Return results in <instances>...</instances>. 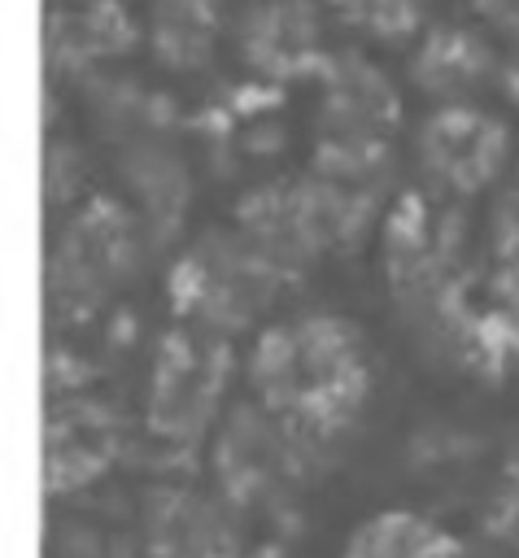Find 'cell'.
Wrapping results in <instances>:
<instances>
[{
    "label": "cell",
    "instance_id": "obj_2",
    "mask_svg": "<svg viewBox=\"0 0 519 558\" xmlns=\"http://www.w3.org/2000/svg\"><path fill=\"white\" fill-rule=\"evenodd\" d=\"M148 231L140 214L109 196H87L70 209L48 253V310L83 318L105 305L144 262Z\"/></svg>",
    "mask_w": 519,
    "mask_h": 558
},
{
    "label": "cell",
    "instance_id": "obj_9",
    "mask_svg": "<svg viewBox=\"0 0 519 558\" xmlns=\"http://www.w3.org/2000/svg\"><path fill=\"white\" fill-rule=\"evenodd\" d=\"M236 532L231 523L196 497H179L153 514L148 558H231Z\"/></svg>",
    "mask_w": 519,
    "mask_h": 558
},
{
    "label": "cell",
    "instance_id": "obj_6",
    "mask_svg": "<svg viewBox=\"0 0 519 558\" xmlns=\"http://www.w3.org/2000/svg\"><path fill=\"white\" fill-rule=\"evenodd\" d=\"M397 92L366 57H340L323 78V144H388L397 126Z\"/></svg>",
    "mask_w": 519,
    "mask_h": 558
},
{
    "label": "cell",
    "instance_id": "obj_13",
    "mask_svg": "<svg viewBox=\"0 0 519 558\" xmlns=\"http://www.w3.org/2000/svg\"><path fill=\"white\" fill-rule=\"evenodd\" d=\"M502 87H506V96H510V100L519 105V61H515V65H510V70L502 74Z\"/></svg>",
    "mask_w": 519,
    "mask_h": 558
},
{
    "label": "cell",
    "instance_id": "obj_12",
    "mask_svg": "<svg viewBox=\"0 0 519 558\" xmlns=\"http://www.w3.org/2000/svg\"><path fill=\"white\" fill-rule=\"evenodd\" d=\"M497 205L519 209V153H515V166H510V174H506V183H502V192H497Z\"/></svg>",
    "mask_w": 519,
    "mask_h": 558
},
{
    "label": "cell",
    "instance_id": "obj_3",
    "mask_svg": "<svg viewBox=\"0 0 519 558\" xmlns=\"http://www.w3.org/2000/svg\"><path fill=\"white\" fill-rule=\"evenodd\" d=\"M515 140L506 118L480 105H432L414 131V174L419 192L445 205H467L497 192L515 166Z\"/></svg>",
    "mask_w": 519,
    "mask_h": 558
},
{
    "label": "cell",
    "instance_id": "obj_4",
    "mask_svg": "<svg viewBox=\"0 0 519 558\" xmlns=\"http://www.w3.org/2000/svg\"><path fill=\"white\" fill-rule=\"evenodd\" d=\"M279 283L283 275L236 227L196 240L170 275L174 310L196 331H209V336L249 327Z\"/></svg>",
    "mask_w": 519,
    "mask_h": 558
},
{
    "label": "cell",
    "instance_id": "obj_8",
    "mask_svg": "<svg viewBox=\"0 0 519 558\" xmlns=\"http://www.w3.org/2000/svg\"><path fill=\"white\" fill-rule=\"evenodd\" d=\"M340 558H471V554L436 519H427L419 510L393 506V510L366 514L349 532Z\"/></svg>",
    "mask_w": 519,
    "mask_h": 558
},
{
    "label": "cell",
    "instance_id": "obj_5",
    "mask_svg": "<svg viewBox=\"0 0 519 558\" xmlns=\"http://www.w3.org/2000/svg\"><path fill=\"white\" fill-rule=\"evenodd\" d=\"M227 375L222 336L209 331H170L153 362L148 388V427L170 445H188L209 432L218 414V384Z\"/></svg>",
    "mask_w": 519,
    "mask_h": 558
},
{
    "label": "cell",
    "instance_id": "obj_11",
    "mask_svg": "<svg viewBox=\"0 0 519 558\" xmlns=\"http://www.w3.org/2000/svg\"><path fill=\"white\" fill-rule=\"evenodd\" d=\"M475 13H480L493 31H502L506 39L519 44V0H475Z\"/></svg>",
    "mask_w": 519,
    "mask_h": 558
},
{
    "label": "cell",
    "instance_id": "obj_7",
    "mask_svg": "<svg viewBox=\"0 0 519 558\" xmlns=\"http://www.w3.org/2000/svg\"><path fill=\"white\" fill-rule=\"evenodd\" d=\"M410 74L432 105H475V96L497 78V57L480 35L440 26L419 44Z\"/></svg>",
    "mask_w": 519,
    "mask_h": 558
},
{
    "label": "cell",
    "instance_id": "obj_1",
    "mask_svg": "<svg viewBox=\"0 0 519 558\" xmlns=\"http://www.w3.org/2000/svg\"><path fill=\"white\" fill-rule=\"evenodd\" d=\"M253 401L310 445L349 432L371 397V349L336 310H301L266 323L244 362Z\"/></svg>",
    "mask_w": 519,
    "mask_h": 558
},
{
    "label": "cell",
    "instance_id": "obj_10",
    "mask_svg": "<svg viewBox=\"0 0 519 558\" xmlns=\"http://www.w3.org/2000/svg\"><path fill=\"white\" fill-rule=\"evenodd\" d=\"M336 9L375 39H401L419 26V0H336Z\"/></svg>",
    "mask_w": 519,
    "mask_h": 558
}]
</instances>
